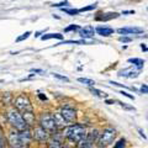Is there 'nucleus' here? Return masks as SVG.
Instances as JSON below:
<instances>
[{"mask_svg":"<svg viewBox=\"0 0 148 148\" xmlns=\"http://www.w3.org/2000/svg\"><path fill=\"white\" fill-rule=\"evenodd\" d=\"M86 131H85V127L82 126V125H72V126H69L66 131H64V136H66L69 141H72L74 143H79L84 140L86 137Z\"/></svg>","mask_w":148,"mask_h":148,"instance_id":"1","label":"nucleus"},{"mask_svg":"<svg viewBox=\"0 0 148 148\" xmlns=\"http://www.w3.org/2000/svg\"><path fill=\"white\" fill-rule=\"evenodd\" d=\"M8 119L17 131L21 132V131H25V130H29V125H27L26 120L24 119V115H22L20 111H17V110L10 111L8 115Z\"/></svg>","mask_w":148,"mask_h":148,"instance_id":"2","label":"nucleus"},{"mask_svg":"<svg viewBox=\"0 0 148 148\" xmlns=\"http://www.w3.org/2000/svg\"><path fill=\"white\" fill-rule=\"evenodd\" d=\"M40 125H41V127L46 130L48 133H53L56 130H57V126H56V122H54V117H53V115H51L49 112L42 114V116L40 119Z\"/></svg>","mask_w":148,"mask_h":148,"instance_id":"3","label":"nucleus"},{"mask_svg":"<svg viewBox=\"0 0 148 148\" xmlns=\"http://www.w3.org/2000/svg\"><path fill=\"white\" fill-rule=\"evenodd\" d=\"M15 108L17 109V111H20L21 114H26V112H32V105L31 101L29 100V98L25 95H20L15 99Z\"/></svg>","mask_w":148,"mask_h":148,"instance_id":"4","label":"nucleus"},{"mask_svg":"<svg viewBox=\"0 0 148 148\" xmlns=\"http://www.w3.org/2000/svg\"><path fill=\"white\" fill-rule=\"evenodd\" d=\"M115 136H116V132L115 130L112 128H105L103 133H100V137H99V143H100V147H105L112 143L115 140Z\"/></svg>","mask_w":148,"mask_h":148,"instance_id":"5","label":"nucleus"},{"mask_svg":"<svg viewBox=\"0 0 148 148\" xmlns=\"http://www.w3.org/2000/svg\"><path fill=\"white\" fill-rule=\"evenodd\" d=\"M8 142H9V145H10L11 148H21L24 146V142H22L20 132H15V131H11L9 133Z\"/></svg>","mask_w":148,"mask_h":148,"instance_id":"6","label":"nucleus"},{"mask_svg":"<svg viewBox=\"0 0 148 148\" xmlns=\"http://www.w3.org/2000/svg\"><path fill=\"white\" fill-rule=\"evenodd\" d=\"M98 137H99V132L96 131V130L90 132V133H88L86 137L79 143V148H91L92 143H94L96 140H99Z\"/></svg>","mask_w":148,"mask_h":148,"instance_id":"7","label":"nucleus"},{"mask_svg":"<svg viewBox=\"0 0 148 148\" xmlns=\"http://www.w3.org/2000/svg\"><path fill=\"white\" fill-rule=\"evenodd\" d=\"M32 137H34L37 142L43 143V142H47V141H48V138H49V133H48L47 131H46V130H43L41 126H38V127H36V128H35V131H34V135H32Z\"/></svg>","mask_w":148,"mask_h":148,"instance_id":"8","label":"nucleus"},{"mask_svg":"<svg viewBox=\"0 0 148 148\" xmlns=\"http://www.w3.org/2000/svg\"><path fill=\"white\" fill-rule=\"evenodd\" d=\"M61 115L63 116V119L66 120V122H74L77 119V112L73 108H69V106H66V108H62L61 110Z\"/></svg>","mask_w":148,"mask_h":148,"instance_id":"9","label":"nucleus"},{"mask_svg":"<svg viewBox=\"0 0 148 148\" xmlns=\"http://www.w3.org/2000/svg\"><path fill=\"white\" fill-rule=\"evenodd\" d=\"M117 32H119V34H121V35L142 34V32H143V29H141V27H123V29H119Z\"/></svg>","mask_w":148,"mask_h":148,"instance_id":"10","label":"nucleus"},{"mask_svg":"<svg viewBox=\"0 0 148 148\" xmlns=\"http://www.w3.org/2000/svg\"><path fill=\"white\" fill-rule=\"evenodd\" d=\"M94 35H95V30L92 26H86L80 30V36L83 38H91V37H94Z\"/></svg>","mask_w":148,"mask_h":148,"instance_id":"11","label":"nucleus"},{"mask_svg":"<svg viewBox=\"0 0 148 148\" xmlns=\"http://www.w3.org/2000/svg\"><path fill=\"white\" fill-rule=\"evenodd\" d=\"M138 74H140V71H132L131 68L130 69H125V71H121L119 73L120 77H128V78H136L138 77Z\"/></svg>","mask_w":148,"mask_h":148,"instance_id":"12","label":"nucleus"},{"mask_svg":"<svg viewBox=\"0 0 148 148\" xmlns=\"http://www.w3.org/2000/svg\"><path fill=\"white\" fill-rule=\"evenodd\" d=\"M96 32H98L99 35L101 36H110L114 34V29H111V27H103V26H99L96 27Z\"/></svg>","mask_w":148,"mask_h":148,"instance_id":"13","label":"nucleus"},{"mask_svg":"<svg viewBox=\"0 0 148 148\" xmlns=\"http://www.w3.org/2000/svg\"><path fill=\"white\" fill-rule=\"evenodd\" d=\"M53 117H54V122H56V126H57V128L66 126V120L63 119L61 112H59V114H54Z\"/></svg>","mask_w":148,"mask_h":148,"instance_id":"14","label":"nucleus"},{"mask_svg":"<svg viewBox=\"0 0 148 148\" xmlns=\"http://www.w3.org/2000/svg\"><path fill=\"white\" fill-rule=\"evenodd\" d=\"M128 62L135 64V66L137 67L138 71H141V69L143 68V64H145V62H143V59H140V58H130V59H128Z\"/></svg>","mask_w":148,"mask_h":148,"instance_id":"15","label":"nucleus"},{"mask_svg":"<svg viewBox=\"0 0 148 148\" xmlns=\"http://www.w3.org/2000/svg\"><path fill=\"white\" fill-rule=\"evenodd\" d=\"M20 136L22 138V142H24V145L25 143H29V141L31 140V133L29 130H25V131H21L20 132Z\"/></svg>","mask_w":148,"mask_h":148,"instance_id":"16","label":"nucleus"},{"mask_svg":"<svg viewBox=\"0 0 148 148\" xmlns=\"http://www.w3.org/2000/svg\"><path fill=\"white\" fill-rule=\"evenodd\" d=\"M43 41L45 40H51V38H58V40H62L63 38V35L61 34H47V35H43L41 37Z\"/></svg>","mask_w":148,"mask_h":148,"instance_id":"17","label":"nucleus"},{"mask_svg":"<svg viewBox=\"0 0 148 148\" xmlns=\"http://www.w3.org/2000/svg\"><path fill=\"white\" fill-rule=\"evenodd\" d=\"M78 82L83 83V84H86V85H89V86H94L95 85V82L91 80V79H88V78H79Z\"/></svg>","mask_w":148,"mask_h":148,"instance_id":"18","label":"nucleus"},{"mask_svg":"<svg viewBox=\"0 0 148 148\" xmlns=\"http://www.w3.org/2000/svg\"><path fill=\"white\" fill-rule=\"evenodd\" d=\"M63 11L68 14V15H78L79 14V10H77V9H64L63 8Z\"/></svg>","mask_w":148,"mask_h":148,"instance_id":"19","label":"nucleus"},{"mask_svg":"<svg viewBox=\"0 0 148 148\" xmlns=\"http://www.w3.org/2000/svg\"><path fill=\"white\" fill-rule=\"evenodd\" d=\"M48 148H62L61 142H59L58 140H54V141H52L48 145Z\"/></svg>","mask_w":148,"mask_h":148,"instance_id":"20","label":"nucleus"},{"mask_svg":"<svg viewBox=\"0 0 148 148\" xmlns=\"http://www.w3.org/2000/svg\"><path fill=\"white\" fill-rule=\"evenodd\" d=\"M91 92H92V94H95L96 96H100V98H105V96H106V94H105V92H103V91H100V90H98V89H95V88H91Z\"/></svg>","mask_w":148,"mask_h":148,"instance_id":"21","label":"nucleus"},{"mask_svg":"<svg viewBox=\"0 0 148 148\" xmlns=\"http://www.w3.org/2000/svg\"><path fill=\"white\" fill-rule=\"evenodd\" d=\"M6 145L5 142V137H4V133H3V130L0 128V148H4Z\"/></svg>","mask_w":148,"mask_h":148,"instance_id":"22","label":"nucleus"},{"mask_svg":"<svg viewBox=\"0 0 148 148\" xmlns=\"http://www.w3.org/2000/svg\"><path fill=\"white\" fill-rule=\"evenodd\" d=\"M125 143H126V141H125V138H121V140H120L116 145L114 146V148H123L125 147Z\"/></svg>","mask_w":148,"mask_h":148,"instance_id":"23","label":"nucleus"},{"mask_svg":"<svg viewBox=\"0 0 148 148\" xmlns=\"http://www.w3.org/2000/svg\"><path fill=\"white\" fill-rule=\"evenodd\" d=\"M95 6H96V4H92V5L85 6V8H82V9H79V12H83V11H90V10H92V9H95Z\"/></svg>","mask_w":148,"mask_h":148,"instance_id":"24","label":"nucleus"},{"mask_svg":"<svg viewBox=\"0 0 148 148\" xmlns=\"http://www.w3.org/2000/svg\"><path fill=\"white\" fill-rule=\"evenodd\" d=\"M31 35V32H29V31H27V32H25V34L24 35H22V36H20V37H17V42H20V41H22V40H26L27 38V37H29Z\"/></svg>","mask_w":148,"mask_h":148,"instance_id":"25","label":"nucleus"},{"mask_svg":"<svg viewBox=\"0 0 148 148\" xmlns=\"http://www.w3.org/2000/svg\"><path fill=\"white\" fill-rule=\"evenodd\" d=\"M78 29H79V27H78L77 25H71V26L66 27V29H64V31H66V32H69V31H74V30H78Z\"/></svg>","mask_w":148,"mask_h":148,"instance_id":"26","label":"nucleus"},{"mask_svg":"<svg viewBox=\"0 0 148 148\" xmlns=\"http://www.w3.org/2000/svg\"><path fill=\"white\" fill-rule=\"evenodd\" d=\"M117 104H120V106H122L123 109H126V110H135L133 108H131V106H127L125 103H121V101H117Z\"/></svg>","mask_w":148,"mask_h":148,"instance_id":"27","label":"nucleus"},{"mask_svg":"<svg viewBox=\"0 0 148 148\" xmlns=\"http://www.w3.org/2000/svg\"><path fill=\"white\" fill-rule=\"evenodd\" d=\"M53 75H54V78H58V79H61V80H64V82H68V78H67V77L59 75V74H57V73H54V74H53Z\"/></svg>","mask_w":148,"mask_h":148,"instance_id":"28","label":"nucleus"},{"mask_svg":"<svg viewBox=\"0 0 148 148\" xmlns=\"http://www.w3.org/2000/svg\"><path fill=\"white\" fill-rule=\"evenodd\" d=\"M141 92H143V94H148V85L142 84V86H141Z\"/></svg>","mask_w":148,"mask_h":148,"instance_id":"29","label":"nucleus"},{"mask_svg":"<svg viewBox=\"0 0 148 148\" xmlns=\"http://www.w3.org/2000/svg\"><path fill=\"white\" fill-rule=\"evenodd\" d=\"M120 94H122V95H125V96H127V98H128V99H131V100H135V96L131 95V94H128V92H126V91H121Z\"/></svg>","mask_w":148,"mask_h":148,"instance_id":"30","label":"nucleus"},{"mask_svg":"<svg viewBox=\"0 0 148 148\" xmlns=\"http://www.w3.org/2000/svg\"><path fill=\"white\" fill-rule=\"evenodd\" d=\"M120 41H121V42H130L131 38H130V37H120Z\"/></svg>","mask_w":148,"mask_h":148,"instance_id":"31","label":"nucleus"},{"mask_svg":"<svg viewBox=\"0 0 148 148\" xmlns=\"http://www.w3.org/2000/svg\"><path fill=\"white\" fill-rule=\"evenodd\" d=\"M62 5H68V1L66 0L64 3H59V4H53V6H62Z\"/></svg>","mask_w":148,"mask_h":148,"instance_id":"32","label":"nucleus"},{"mask_svg":"<svg viewBox=\"0 0 148 148\" xmlns=\"http://www.w3.org/2000/svg\"><path fill=\"white\" fill-rule=\"evenodd\" d=\"M31 72H35V73H43L42 71H41V69H32Z\"/></svg>","mask_w":148,"mask_h":148,"instance_id":"33","label":"nucleus"},{"mask_svg":"<svg viewBox=\"0 0 148 148\" xmlns=\"http://www.w3.org/2000/svg\"><path fill=\"white\" fill-rule=\"evenodd\" d=\"M123 14H135L133 10H130V11H123Z\"/></svg>","mask_w":148,"mask_h":148,"instance_id":"34","label":"nucleus"},{"mask_svg":"<svg viewBox=\"0 0 148 148\" xmlns=\"http://www.w3.org/2000/svg\"><path fill=\"white\" fill-rule=\"evenodd\" d=\"M138 132H140V133H141V136H142L143 138H146V136H145V135H143V132H142V130H141V128H140V130H138Z\"/></svg>","mask_w":148,"mask_h":148,"instance_id":"35","label":"nucleus"},{"mask_svg":"<svg viewBox=\"0 0 148 148\" xmlns=\"http://www.w3.org/2000/svg\"><path fill=\"white\" fill-rule=\"evenodd\" d=\"M106 104H114L112 100H106Z\"/></svg>","mask_w":148,"mask_h":148,"instance_id":"36","label":"nucleus"},{"mask_svg":"<svg viewBox=\"0 0 148 148\" xmlns=\"http://www.w3.org/2000/svg\"><path fill=\"white\" fill-rule=\"evenodd\" d=\"M91 148H103V147H91Z\"/></svg>","mask_w":148,"mask_h":148,"instance_id":"37","label":"nucleus"},{"mask_svg":"<svg viewBox=\"0 0 148 148\" xmlns=\"http://www.w3.org/2000/svg\"><path fill=\"white\" fill-rule=\"evenodd\" d=\"M62 148H68V147H66V146H64V147H62Z\"/></svg>","mask_w":148,"mask_h":148,"instance_id":"38","label":"nucleus"}]
</instances>
